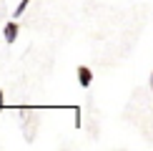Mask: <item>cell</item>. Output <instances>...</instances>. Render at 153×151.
I'll use <instances>...</instances> for the list:
<instances>
[{
	"label": "cell",
	"mask_w": 153,
	"mask_h": 151,
	"mask_svg": "<svg viewBox=\"0 0 153 151\" xmlns=\"http://www.w3.org/2000/svg\"><path fill=\"white\" fill-rule=\"evenodd\" d=\"M30 3H33V0H20V3H18V8H15V13H13V15H15V18H20L23 13L28 10V5H30Z\"/></svg>",
	"instance_id": "cell-3"
},
{
	"label": "cell",
	"mask_w": 153,
	"mask_h": 151,
	"mask_svg": "<svg viewBox=\"0 0 153 151\" xmlns=\"http://www.w3.org/2000/svg\"><path fill=\"white\" fill-rule=\"evenodd\" d=\"M78 83H80V86H91V83H93V71H91L88 66H80V68H78Z\"/></svg>",
	"instance_id": "cell-1"
},
{
	"label": "cell",
	"mask_w": 153,
	"mask_h": 151,
	"mask_svg": "<svg viewBox=\"0 0 153 151\" xmlns=\"http://www.w3.org/2000/svg\"><path fill=\"white\" fill-rule=\"evenodd\" d=\"M151 88H153V73H151Z\"/></svg>",
	"instance_id": "cell-4"
},
{
	"label": "cell",
	"mask_w": 153,
	"mask_h": 151,
	"mask_svg": "<svg viewBox=\"0 0 153 151\" xmlns=\"http://www.w3.org/2000/svg\"><path fill=\"white\" fill-rule=\"evenodd\" d=\"M3 38H5L8 43H13V40L18 38V23H15V20L5 23V28H3Z\"/></svg>",
	"instance_id": "cell-2"
}]
</instances>
